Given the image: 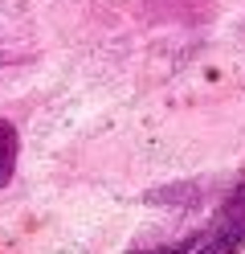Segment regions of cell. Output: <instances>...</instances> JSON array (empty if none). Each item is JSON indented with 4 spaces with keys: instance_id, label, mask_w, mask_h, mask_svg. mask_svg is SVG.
<instances>
[{
    "instance_id": "7a4b0ae2",
    "label": "cell",
    "mask_w": 245,
    "mask_h": 254,
    "mask_svg": "<svg viewBox=\"0 0 245 254\" xmlns=\"http://www.w3.org/2000/svg\"><path fill=\"white\" fill-rule=\"evenodd\" d=\"M16 160H21V131L0 115V189L16 177Z\"/></svg>"
},
{
    "instance_id": "6da1fadb",
    "label": "cell",
    "mask_w": 245,
    "mask_h": 254,
    "mask_svg": "<svg viewBox=\"0 0 245 254\" xmlns=\"http://www.w3.org/2000/svg\"><path fill=\"white\" fill-rule=\"evenodd\" d=\"M192 254H245V185H237L221 201L208 230H200L196 238Z\"/></svg>"
},
{
    "instance_id": "3957f363",
    "label": "cell",
    "mask_w": 245,
    "mask_h": 254,
    "mask_svg": "<svg viewBox=\"0 0 245 254\" xmlns=\"http://www.w3.org/2000/svg\"><path fill=\"white\" fill-rule=\"evenodd\" d=\"M196 238H200V230H196V234H184V238H176V242H155V246H131L127 254H192Z\"/></svg>"
}]
</instances>
